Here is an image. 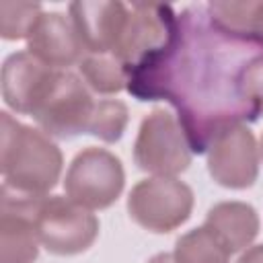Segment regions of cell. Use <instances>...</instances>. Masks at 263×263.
Instances as JSON below:
<instances>
[{
    "label": "cell",
    "instance_id": "obj_1",
    "mask_svg": "<svg viewBox=\"0 0 263 263\" xmlns=\"http://www.w3.org/2000/svg\"><path fill=\"white\" fill-rule=\"evenodd\" d=\"M261 55L263 45L222 27L208 4H189L177 12L171 43L127 74L125 90L144 103L168 101L191 152L203 154L226 127L257 121L242 74Z\"/></svg>",
    "mask_w": 263,
    "mask_h": 263
},
{
    "label": "cell",
    "instance_id": "obj_2",
    "mask_svg": "<svg viewBox=\"0 0 263 263\" xmlns=\"http://www.w3.org/2000/svg\"><path fill=\"white\" fill-rule=\"evenodd\" d=\"M0 171L2 185L21 193L47 195L62 175V152L58 144L39 127L16 121L10 113H0Z\"/></svg>",
    "mask_w": 263,
    "mask_h": 263
},
{
    "label": "cell",
    "instance_id": "obj_3",
    "mask_svg": "<svg viewBox=\"0 0 263 263\" xmlns=\"http://www.w3.org/2000/svg\"><path fill=\"white\" fill-rule=\"evenodd\" d=\"M95 105L97 101L92 99L90 88L78 74L58 70L31 117L47 136L70 140L88 134Z\"/></svg>",
    "mask_w": 263,
    "mask_h": 263
},
{
    "label": "cell",
    "instance_id": "obj_4",
    "mask_svg": "<svg viewBox=\"0 0 263 263\" xmlns=\"http://www.w3.org/2000/svg\"><path fill=\"white\" fill-rule=\"evenodd\" d=\"M191 146L177 115L154 109L138 129L134 142V162L152 177H177L191 164Z\"/></svg>",
    "mask_w": 263,
    "mask_h": 263
},
{
    "label": "cell",
    "instance_id": "obj_5",
    "mask_svg": "<svg viewBox=\"0 0 263 263\" xmlns=\"http://www.w3.org/2000/svg\"><path fill=\"white\" fill-rule=\"evenodd\" d=\"M193 210V191L177 177H148L127 195L129 218L148 232L166 234L185 224Z\"/></svg>",
    "mask_w": 263,
    "mask_h": 263
},
{
    "label": "cell",
    "instance_id": "obj_6",
    "mask_svg": "<svg viewBox=\"0 0 263 263\" xmlns=\"http://www.w3.org/2000/svg\"><path fill=\"white\" fill-rule=\"evenodd\" d=\"M123 185L125 173L121 160L113 152L97 146L80 150L72 158L64 179L66 197L90 212L113 205Z\"/></svg>",
    "mask_w": 263,
    "mask_h": 263
},
{
    "label": "cell",
    "instance_id": "obj_7",
    "mask_svg": "<svg viewBox=\"0 0 263 263\" xmlns=\"http://www.w3.org/2000/svg\"><path fill=\"white\" fill-rule=\"evenodd\" d=\"M41 247L60 257L88 251L99 236L97 216L66 195H47L37 214Z\"/></svg>",
    "mask_w": 263,
    "mask_h": 263
},
{
    "label": "cell",
    "instance_id": "obj_8",
    "mask_svg": "<svg viewBox=\"0 0 263 263\" xmlns=\"http://www.w3.org/2000/svg\"><path fill=\"white\" fill-rule=\"evenodd\" d=\"M177 12L168 4L134 2L127 4V18L113 55L125 66L127 74L160 53L173 39Z\"/></svg>",
    "mask_w": 263,
    "mask_h": 263
},
{
    "label": "cell",
    "instance_id": "obj_9",
    "mask_svg": "<svg viewBox=\"0 0 263 263\" xmlns=\"http://www.w3.org/2000/svg\"><path fill=\"white\" fill-rule=\"evenodd\" d=\"M47 195L0 189V263H35L39 255L37 214Z\"/></svg>",
    "mask_w": 263,
    "mask_h": 263
},
{
    "label": "cell",
    "instance_id": "obj_10",
    "mask_svg": "<svg viewBox=\"0 0 263 263\" xmlns=\"http://www.w3.org/2000/svg\"><path fill=\"white\" fill-rule=\"evenodd\" d=\"M259 144L247 123L220 132L208 148V173L220 187L247 189L259 177Z\"/></svg>",
    "mask_w": 263,
    "mask_h": 263
},
{
    "label": "cell",
    "instance_id": "obj_11",
    "mask_svg": "<svg viewBox=\"0 0 263 263\" xmlns=\"http://www.w3.org/2000/svg\"><path fill=\"white\" fill-rule=\"evenodd\" d=\"M27 51L53 70L78 66L88 53L74 21L62 12H43L37 18L27 37Z\"/></svg>",
    "mask_w": 263,
    "mask_h": 263
},
{
    "label": "cell",
    "instance_id": "obj_12",
    "mask_svg": "<svg viewBox=\"0 0 263 263\" xmlns=\"http://www.w3.org/2000/svg\"><path fill=\"white\" fill-rule=\"evenodd\" d=\"M58 70L45 66L29 51L10 53L2 66V99L8 109L33 115Z\"/></svg>",
    "mask_w": 263,
    "mask_h": 263
},
{
    "label": "cell",
    "instance_id": "obj_13",
    "mask_svg": "<svg viewBox=\"0 0 263 263\" xmlns=\"http://www.w3.org/2000/svg\"><path fill=\"white\" fill-rule=\"evenodd\" d=\"M68 12L88 53H113L127 18V4L80 0L72 2Z\"/></svg>",
    "mask_w": 263,
    "mask_h": 263
},
{
    "label": "cell",
    "instance_id": "obj_14",
    "mask_svg": "<svg viewBox=\"0 0 263 263\" xmlns=\"http://www.w3.org/2000/svg\"><path fill=\"white\" fill-rule=\"evenodd\" d=\"M220 242L232 253L245 251L259 234V216L253 205L245 201H220L205 214V222Z\"/></svg>",
    "mask_w": 263,
    "mask_h": 263
},
{
    "label": "cell",
    "instance_id": "obj_15",
    "mask_svg": "<svg viewBox=\"0 0 263 263\" xmlns=\"http://www.w3.org/2000/svg\"><path fill=\"white\" fill-rule=\"evenodd\" d=\"M208 10L228 31L263 45V0L208 2Z\"/></svg>",
    "mask_w": 263,
    "mask_h": 263
},
{
    "label": "cell",
    "instance_id": "obj_16",
    "mask_svg": "<svg viewBox=\"0 0 263 263\" xmlns=\"http://www.w3.org/2000/svg\"><path fill=\"white\" fill-rule=\"evenodd\" d=\"M78 72L84 84L99 95H115L127 86V70L113 53H86Z\"/></svg>",
    "mask_w": 263,
    "mask_h": 263
},
{
    "label": "cell",
    "instance_id": "obj_17",
    "mask_svg": "<svg viewBox=\"0 0 263 263\" xmlns=\"http://www.w3.org/2000/svg\"><path fill=\"white\" fill-rule=\"evenodd\" d=\"M173 259L175 263H228L230 251L208 226H199L177 238Z\"/></svg>",
    "mask_w": 263,
    "mask_h": 263
},
{
    "label": "cell",
    "instance_id": "obj_18",
    "mask_svg": "<svg viewBox=\"0 0 263 263\" xmlns=\"http://www.w3.org/2000/svg\"><path fill=\"white\" fill-rule=\"evenodd\" d=\"M127 121H129V111L123 101L101 99L95 105V111L88 123V136H95L101 142L113 144L123 136Z\"/></svg>",
    "mask_w": 263,
    "mask_h": 263
},
{
    "label": "cell",
    "instance_id": "obj_19",
    "mask_svg": "<svg viewBox=\"0 0 263 263\" xmlns=\"http://www.w3.org/2000/svg\"><path fill=\"white\" fill-rule=\"evenodd\" d=\"M43 14L41 4L37 2H0V35L6 41L27 39Z\"/></svg>",
    "mask_w": 263,
    "mask_h": 263
},
{
    "label": "cell",
    "instance_id": "obj_20",
    "mask_svg": "<svg viewBox=\"0 0 263 263\" xmlns=\"http://www.w3.org/2000/svg\"><path fill=\"white\" fill-rule=\"evenodd\" d=\"M242 92L255 119L263 117V55L247 66L242 74Z\"/></svg>",
    "mask_w": 263,
    "mask_h": 263
},
{
    "label": "cell",
    "instance_id": "obj_21",
    "mask_svg": "<svg viewBox=\"0 0 263 263\" xmlns=\"http://www.w3.org/2000/svg\"><path fill=\"white\" fill-rule=\"evenodd\" d=\"M236 263H263V245H255L245 249V253L238 257Z\"/></svg>",
    "mask_w": 263,
    "mask_h": 263
},
{
    "label": "cell",
    "instance_id": "obj_22",
    "mask_svg": "<svg viewBox=\"0 0 263 263\" xmlns=\"http://www.w3.org/2000/svg\"><path fill=\"white\" fill-rule=\"evenodd\" d=\"M148 263H175L173 253H158L152 259H148Z\"/></svg>",
    "mask_w": 263,
    "mask_h": 263
},
{
    "label": "cell",
    "instance_id": "obj_23",
    "mask_svg": "<svg viewBox=\"0 0 263 263\" xmlns=\"http://www.w3.org/2000/svg\"><path fill=\"white\" fill-rule=\"evenodd\" d=\"M259 156H261V164H263V134H261V142H259Z\"/></svg>",
    "mask_w": 263,
    "mask_h": 263
}]
</instances>
